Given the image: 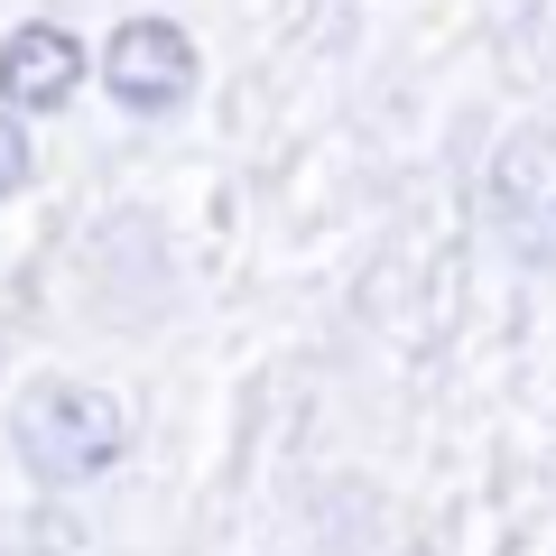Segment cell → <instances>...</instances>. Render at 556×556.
I'll return each instance as SVG.
<instances>
[{"mask_svg":"<svg viewBox=\"0 0 556 556\" xmlns=\"http://www.w3.org/2000/svg\"><path fill=\"white\" fill-rule=\"evenodd\" d=\"M10 455L47 492H84V482H102L130 455V408L112 390H93V380H75V371H47L10 399Z\"/></svg>","mask_w":556,"mask_h":556,"instance_id":"obj_1","label":"cell"},{"mask_svg":"<svg viewBox=\"0 0 556 556\" xmlns=\"http://www.w3.org/2000/svg\"><path fill=\"white\" fill-rule=\"evenodd\" d=\"M482 232L519 260V269L556 278V121H529L492 149L482 167Z\"/></svg>","mask_w":556,"mask_h":556,"instance_id":"obj_2","label":"cell"},{"mask_svg":"<svg viewBox=\"0 0 556 556\" xmlns=\"http://www.w3.org/2000/svg\"><path fill=\"white\" fill-rule=\"evenodd\" d=\"M102 84L130 121H167L195 102V38L177 20H121L102 47Z\"/></svg>","mask_w":556,"mask_h":556,"instance_id":"obj_3","label":"cell"},{"mask_svg":"<svg viewBox=\"0 0 556 556\" xmlns=\"http://www.w3.org/2000/svg\"><path fill=\"white\" fill-rule=\"evenodd\" d=\"M75 84H84L75 28L28 20V28H10V38H0V93H10V121H20V112H65V102H75Z\"/></svg>","mask_w":556,"mask_h":556,"instance_id":"obj_4","label":"cell"},{"mask_svg":"<svg viewBox=\"0 0 556 556\" xmlns=\"http://www.w3.org/2000/svg\"><path fill=\"white\" fill-rule=\"evenodd\" d=\"M28 177H38V139H28V130H20V121L0 112V195H20V186H28Z\"/></svg>","mask_w":556,"mask_h":556,"instance_id":"obj_5","label":"cell"}]
</instances>
